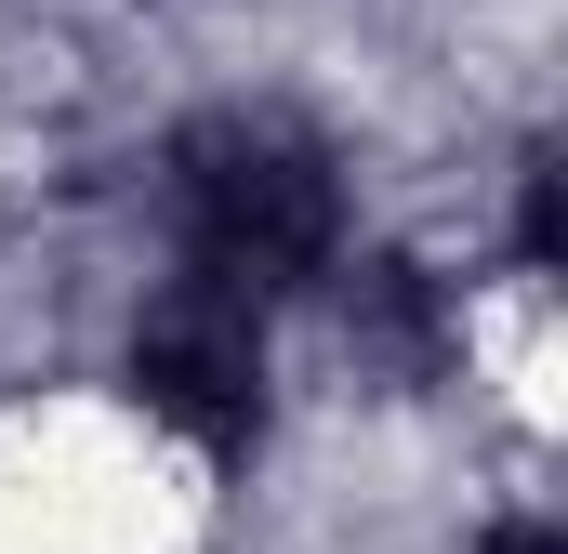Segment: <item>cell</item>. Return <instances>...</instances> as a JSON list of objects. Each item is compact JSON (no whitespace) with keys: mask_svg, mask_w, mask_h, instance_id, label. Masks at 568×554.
I'll list each match as a JSON object with an SVG mask.
<instances>
[{"mask_svg":"<svg viewBox=\"0 0 568 554\" xmlns=\"http://www.w3.org/2000/svg\"><path fill=\"white\" fill-rule=\"evenodd\" d=\"M120 383H133L145 435L185 475H212V462H239L265 435V410H278V317L252 290H225V277L159 265L145 304H133V343H120Z\"/></svg>","mask_w":568,"mask_h":554,"instance_id":"7a4b0ae2","label":"cell"},{"mask_svg":"<svg viewBox=\"0 0 568 554\" xmlns=\"http://www.w3.org/2000/svg\"><path fill=\"white\" fill-rule=\"evenodd\" d=\"M159 212H172V265L252 290L265 317L317 304L331 265L357 252V172L291 106H199L159 145Z\"/></svg>","mask_w":568,"mask_h":554,"instance_id":"6da1fadb","label":"cell"},{"mask_svg":"<svg viewBox=\"0 0 568 554\" xmlns=\"http://www.w3.org/2000/svg\"><path fill=\"white\" fill-rule=\"evenodd\" d=\"M331 330H344V370H371L384 397H436L463 370V290L410 252H344L331 265Z\"/></svg>","mask_w":568,"mask_h":554,"instance_id":"3957f363","label":"cell"},{"mask_svg":"<svg viewBox=\"0 0 568 554\" xmlns=\"http://www.w3.org/2000/svg\"><path fill=\"white\" fill-rule=\"evenodd\" d=\"M476 554H568V542H556V515H489Z\"/></svg>","mask_w":568,"mask_h":554,"instance_id":"277c9868","label":"cell"}]
</instances>
